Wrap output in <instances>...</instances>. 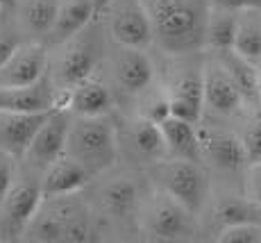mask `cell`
<instances>
[{
  "label": "cell",
  "mask_w": 261,
  "mask_h": 243,
  "mask_svg": "<svg viewBox=\"0 0 261 243\" xmlns=\"http://www.w3.org/2000/svg\"><path fill=\"white\" fill-rule=\"evenodd\" d=\"M241 141L245 145L250 161H261V109H257L245 123V130L241 134Z\"/></svg>",
  "instance_id": "cell-30"
},
{
  "label": "cell",
  "mask_w": 261,
  "mask_h": 243,
  "mask_svg": "<svg viewBox=\"0 0 261 243\" xmlns=\"http://www.w3.org/2000/svg\"><path fill=\"white\" fill-rule=\"evenodd\" d=\"M48 73V45L21 41L0 64V87H30Z\"/></svg>",
  "instance_id": "cell-15"
},
{
  "label": "cell",
  "mask_w": 261,
  "mask_h": 243,
  "mask_svg": "<svg viewBox=\"0 0 261 243\" xmlns=\"http://www.w3.org/2000/svg\"><path fill=\"white\" fill-rule=\"evenodd\" d=\"M118 159H127L137 168H148L154 161L166 157V143L159 132V125L141 114L123 118L116 125Z\"/></svg>",
  "instance_id": "cell-8"
},
{
  "label": "cell",
  "mask_w": 261,
  "mask_h": 243,
  "mask_svg": "<svg viewBox=\"0 0 261 243\" xmlns=\"http://www.w3.org/2000/svg\"><path fill=\"white\" fill-rule=\"evenodd\" d=\"M62 105L73 116H105L114 111V93L95 75L82 80L62 95Z\"/></svg>",
  "instance_id": "cell-19"
},
{
  "label": "cell",
  "mask_w": 261,
  "mask_h": 243,
  "mask_svg": "<svg viewBox=\"0 0 261 243\" xmlns=\"http://www.w3.org/2000/svg\"><path fill=\"white\" fill-rule=\"evenodd\" d=\"M105 177L95 186V207L109 223H134L139 200L143 196V186L134 173H102Z\"/></svg>",
  "instance_id": "cell-9"
},
{
  "label": "cell",
  "mask_w": 261,
  "mask_h": 243,
  "mask_svg": "<svg viewBox=\"0 0 261 243\" xmlns=\"http://www.w3.org/2000/svg\"><path fill=\"white\" fill-rule=\"evenodd\" d=\"M41 186L39 180H14L12 189L0 202V234L18 236L25 232L28 223L37 214L39 205H41Z\"/></svg>",
  "instance_id": "cell-16"
},
{
  "label": "cell",
  "mask_w": 261,
  "mask_h": 243,
  "mask_svg": "<svg viewBox=\"0 0 261 243\" xmlns=\"http://www.w3.org/2000/svg\"><path fill=\"white\" fill-rule=\"evenodd\" d=\"M107 64L114 87L123 91L125 95L137 98L141 91L154 84V64L143 48H127V45L114 43Z\"/></svg>",
  "instance_id": "cell-14"
},
{
  "label": "cell",
  "mask_w": 261,
  "mask_h": 243,
  "mask_svg": "<svg viewBox=\"0 0 261 243\" xmlns=\"http://www.w3.org/2000/svg\"><path fill=\"white\" fill-rule=\"evenodd\" d=\"M95 21L98 18H93L87 28L64 43L55 45V57L48 53V78L59 95V105L62 95L82 80L91 78L105 59V37L100 34Z\"/></svg>",
  "instance_id": "cell-3"
},
{
  "label": "cell",
  "mask_w": 261,
  "mask_h": 243,
  "mask_svg": "<svg viewBox=\"0 0 261 243\" xmlns=\"http://www.w3.org/2000/svg\"><path fill=\"white\" fill-rule=\"evenodd\" d=\"M232 50L243 59L261 64V9H241Z\"/></svg>",
  "instance_id": "cell-25"
},
{
  "label": "cell",
  "mask_w": 261,
  "mask_h": 243,
  "mask_svg": "<svg viewBox=\"0 0 261 243\" xmlns=\"http://www.w3.org/2000/svg\"><path fill=\"white\" fill-rule=\"evenodd\" d=\"M18 0H0V7H12V5H16Z\"/></svg>",
  "instance_id": "cell-37"
},
{
  "label": "cell",
  "mask_w": 261,
  "mask_h": 243,
  "mask_svg": "<svg viewBox=\"0 0 261 243\" xmlns=\"http://www.w3.org/2000/svg\"><path fill=\"white\" fill-rule=\"evenodd\" d=\"M109 0H93V9H95V16H100L102 14V9L107 7Z\"/></svg>",
  "instance_id": "cell-35"
},
{
  "label": "cell",
  "mask_w": 261,
  "mask_h": 243,
  "mask_svg": "<svg viewBox=\"0 0 261 243\" xmlns=\"http://www.w3.org/2000/svg\"><path fill=\"white\" fill-rule=\"evenodd\" d=\"M237 18H239V12H234V9L214 7V5H209L207 25H204V48L214 50V53L232 50Z\"/></svg>",
  "instance_id": "cell-26"
},
{
  "label": "cell",
  "mask_w": 261,
  "mask_h": 243,
  "mask_svg": "<svg viewBox=\"0 0 261 243\" xmlns=\"http://www.w3.org/2000/svg\"><path fill=\"white\" fill-rule=\"evenodd\" d=\"M209 5L234 9V12H241V9H261V0H209Z\"/></svg>",
  "instance_id": "cell-33"
},
{
  "label": "cell",
  "mask_w": 261,
  "mask_h": 243,
  "mask_svg": "<svg viewBox=\"0 0 261 243\" xmlns=\"http://www.w3.org/2000/svg\"><path fill=\"white\" fill-rule=\"evenodd\" d=\"M152 25V43L166 55H193L204 50L209 0H143Z\"/></svg>",
  "instance_id": "cell-1"
},
{
  "label": "cell",
  "mask_w": 261,
  "mask_h": 243,
  "mask_svg": "<svg viewBox=\"0 0 261 243\" xmlns=\"http://www.w3.org/2000/svg\"><path fill=\"white\" fill-rule=\"evenodd\" d=\"M107 34L116 45L148 48L152 45V25L143 0H109L102 9Z\"/></svg>",
  "instance_id": "cell-11"
},
{
  "label": "cell",
  "mask_w": 261,
  "mask_h": 243,
  "mask_svg": "<svg viewBox=\"0 0 261 243\" xmlns=\"http://www.w3.org/2000/svg\"><path fill=\"white\" fill-rule=\"evenodd\" d=\"M21 43V37L12 32H0V64L14 53V48Z\"/></svg>",
  "instance_id": "cell-34"
},
{
  "label": "cell",
  "mask_w": 261,
  "mask_h": 243,
  "mask_svg": "<svg viewBox=\"0 0 261 243\" xmlns=\"http://www.w3.org/2000/svg\"><path fill=\"white\" fill-rule=\"evenodd\" d=\"M55 109V107H53ZM46 111H0V153L21 159L39 125L48 118Z\"/></svg>",
  "instance_id": "cell-17"
},
{
  "label": "cell",
  "mask_w": 261,
  "mask_h": 243,
  "mask_svg": "<svg viewBox=\"0 0 261 243\" xmlns=\"http://www.w3.org/2000/svg\"><path fill=\"white\" fill-rule=\"evenodd\" d=\"M259 223H261V207H259Z\"/></svg>",
  "instance_id": "cell-38"
},
{
  "label": "cell",
  "mask_w": 261,
  "mask_h": 243,
  "mask_svg": "<svg viewBox=\"0 0 261 243\" xmlns=\"http://www.w3.org/2000/svg\"><path fill=\"white\" fill-rule=\"evenodd\" d=\"M64 155L75 159L89 171L91 177H98L112 171L118 164V141L116 123L112 114L105 116H73L66 132Z\"/></svg>",
  "instance_id": "cell-2"
},
{
  "label": "cell",
  "mask_w": 261,
  "mask_h": 243,
  "mask_svg": "<svg viewBox=\"0 0 261 243\" xmlns=\"http://www.w3.org/2000/svg\"><path fill=\"white\" fill-rule=\"evenodd\" d=\"M202 93L204 109H212L216 116H225V118L239 116L248 105L218 55L214 59L202 57Z\"/></svg>",
  "instance_id": "cell-13"
},
{
  "label": "cell",
  "mask_w": 261,
  "mask_h": 243,
  "mask_svg": "<svg viewBox=\"0 0 261 243\" xmlns=\"http://www.w3.org/2000/svg\"><path fill=\"white\" fill-rule=\"evenodd\" d=\"M218 243H261V223L259 221H243L227 225L216 234Z\"/></svg>",
  "instance_id": "cell-29"
},
{
  "label": "cell",
  "mask_w": 261,
  "mask_h": 243,
  "mask_svg": "<svg viewBox=\"0 0 261 243\" xmlns=\"http://www.w3.org/2000/svg\"><path fill=\"white\" fill-rule=\"evenodd\" d=\"M91 180L93 177L89 175V171L84 166H80L68 155H62L41 171L39 186H41L43 198H57V196L77 193L84 186H89Z\"/></svg>",
  "instance_id": "cell-18"
},
{
  "label": "cell",
  "mask_w": 261,
  "mask_h": 243,
  "mask_svg": "<svg viewBox=\"0 0 261 243\" xmlns=\"http://www.w3.org/2000/svg\"><path fill=\"white\" fill-rule=\"evenodd\" d=\"M139 234L148 241H191L200 234V218L182 202L159 189L143 191L134 216Z\"/></svg>",
  "instance_id": "cell-5"
},
{
  "label": "cell",
  "mask_w": 261,
  "mask_h": 243,
  "mask_svg": "<svg viewBox=\"0 0 261 243\" xmlns=\"http://www.w3.org/2000/svg\"><path fill=\"white\" fill-rule=\"evenodd\" d=\"M59 0H18V23L32 41H43L53 28Z\"/></svg>",
  "instance_id": "cell-24"
},
{
  "label": "cell",
  "mask_w": 261,
  "mask_h": 243,
  "mask_svg": "<svg viewBox=\"0 0 261 243\" xmlns=\"http://www.w3.org/2000/svg\"><path fill=\"white\" fill-rule=\"evenodd\" d=\"M150 184L182 202L189 211L202 218V211L212 198V173L198 159L164 157L145 168Z\"/></svg>",
  "instance_id": "cell-4"
},
{
  "label": "cell",
  "mask_w": 261,
  "mask_h": 243,
  "mask_svg": "<svg viewBox=\"0 0 261 243\" xmlns=\"http://www.w3.org/2000/svg\"><path fill=\"white\" fill-rule=\"evenodd\" d=\"M162 89L168 98L170 114L200 125L204 116L202 55H175V62L164 75Z\"/></svg>",
  "instance_id": "cell-7"
},
{
  "label": "cell",
  "mask_w": 261,
  "mask_h": 243,
  "mask_svg": "<svg viewBox=\"0 0 261 243\" xmlns=\"http://www.w3.org/2000/svg\"><path fill=\"white\" fill-rule=\"evenodd\" d=\"M14 157L0 153V202L7 196V191L12 189L14 180H16V166H14Z\"/></svg>",
  "instance_id": "cell-32"
},
{
  "label": "cell",
  "mask_w": 261,
  "mask_h": 243,
  "mask_svg": "<svg viewBox=\"0 0 261 243\" xmlns=\"http://www.w3.org/2000/svg\"><path fill=\"white\" fill-rule=\"evenodd\" d=\"M198 145L200 161L209 173H218L223 177H241V182H243V173L250 159L239 134L218 128L200 130L198 125Z\"/></svg>",
  "instance_id": "cell-10"
},
{
  "label": "cell",
  "mask_w": 261,
  "mask_h": 243,
  "mask_svg": "<svg viewBox=\"0 0 261 243\" xmlns=\"http://www.w3.org/2000/svg\"><path fill=\"white\" fill-rule=\"evenodd\" d=\"M209 214L212 221L218 225V232L227 225L234 223H243V221H259V207L252 200H248L243 193H232L225 191L220 196H212L204 207L202 216ZM216 232V234H218Z\"/></svg>",
  "instance_id": "cell-22"
},
{
  "label": "cell",
  "mask_w": 261,
  "mask_h": 243,
  "mask_svg": "<svg viewBox=\"0 0 261 243\" xmlns=\"http://www.w3.org/2000/svg\"><path fill=\"white\" fill-rule=\"evenodd\" d=\"M59 105L48 73L30 87H0V111H46Z\"/></svg>",
  "instance_id": "cell-20"
},
{
  "label": "cell",
  "mask_w": 261,
  "mask_h": 243,
  "mask_svg": "<svg viewBox=\"0 0 261 243\" xmlns=\"http://www.w3.org/2000/svg\"><path fill=\"white\" fill-rule=\"evenodd\" d=\"M243 196L261 207V161H250L243 173Z\"/></svg>",
  "instance_id": "cell-31"
},
{
  "label": "cell",
  "mask_w": 261,
  "mask_h": 243,
  "mask_svg": "<svg viewBox=\"0 0 261 243\" xmlns=\"http://www.w3.org/2000/svg\"><path fill=\"white\" fill-rule=\"evenodd\" d=\"M93 18H98L93 9V0H59L53 28H50L48 37L43 39V43L48 48H55L66 39H71L73 34H77L80 30H84Z\"/></svg>",
  "instance_id": "cell-21"
},
{
  "label": "cell",
  "mask_w": 261,
  "mask_h": 243,
  "mask_svg": "<svg viewBox=\"0 0 261 243\" xmlns=\"http://www.w3.org/2000/svg\"><path fill=\"white\" fill-rule=\"evenodd\" d=\"M220 59H223L225 68L229 70L232 80L237 82L239 91L243 93L245 103H254V93H257V84H259V64L248 62L241 55H237L234 50H225V53H216Z\"/></svg>",
  "instance_id": "cell-27"
},
{
  "label": "cell",
  "mask_w": 261,
  "mask_h": 243,
  "mask_svg": "<svg viewBox=\"0 0 261 243\" xmlns=\"http://www.w3.org/2000/svg\"><path fill=\"white\" fill-rule=\"evenodd\" d=\"M73 196L75 193L43 198L23 234H28V239L34 241H91V234H95L91 214L87 205L75 202Z\"/></svg>",
  "instance_id": "cell-6"
},
{
  "label": "cell",
  "mask_w": 261,
  "mask_h": 243,
  "mask_svg": "<svg viewBox=\"0 0 261 243\" xmlns=\"http://www.w3.org/2000/svg\"><path fill=\"white\" fill-rule=\"evenodd\" d=\"M68 125H71V111L64 107V105H57V107L48 114V118L39 125V130L34 132L32 141H30V145L25 148L21 159L32 171L41 173L48 164H53L57 157L64 155Z\"/></svg>",
  "instance_id": "cell-12"
},
{
  "label": "cell",
  "mask_w": 261,
  "mask_h": 243,
  "mask_svg": "<svg viewBox=\"0 0 261 243\" xmlns=\"http://www.w3.org/2000/svg\"><path fill=\"white\" fill-rule=\"evenodd\" d=\"M159 132L166 143V157H182V159H198L200 161V145H198V125L189 123L184 118L168 114L159 120Z\"/></svg>",
  "instance_id": "cell-23"
},
{
  "label": "cell",
  "mask_w": 261,
  "mask_h": 243,
  "mask_svg": "<svg viewBox=\"0 0 261 243\" xmlns=\"http://www.w3.org/2000/svg\"><path fill=\"white\" fill-rule=\"evenodd\" d=\"M254 105L261 109V75H259V84H257V93H254Z\"/></svg>",
  "instance_id": "cell-36"
},
{
  "label": "cell",
  "mask_w": 261,
  "mask_h": 243,
  "mask_svg": "<svg viewBox=\"0 0 261 243\" xmlns=\"http://www.w3.org/2000/svg\"><path fill=\"white\" fill-rule=\"evenodd\" d=\"M137 98H139V111H137V114H141V116H145V118H150L152 123H159V120L166 118V116L170 114L168 98H166V93H164L162 84H159V87L150 84V87L145 89V91H141Z\"/></svg>",
  "instance_id": "cell-28"
}]
</instances>
